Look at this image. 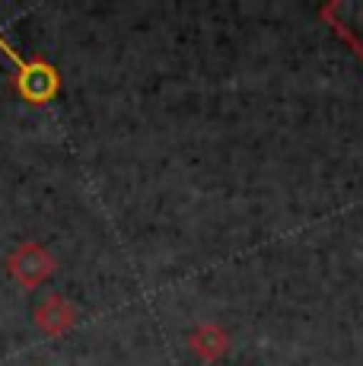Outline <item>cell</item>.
Listing matches in <instances>:
<instances>
[]
</instances>
